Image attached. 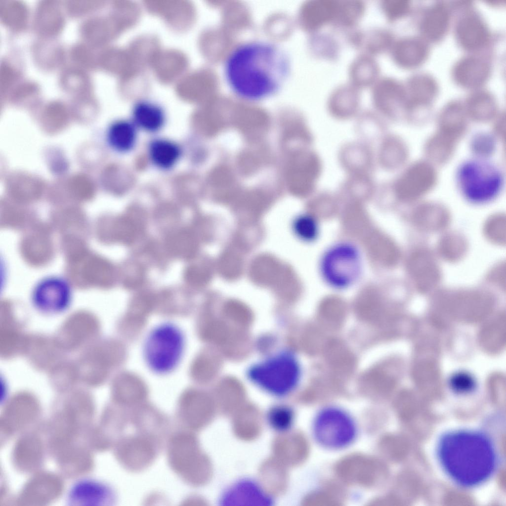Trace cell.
<instances>
[{
    "mask_svg": "<svg viewBox=\"0 0 506 506\" xmlns=\"http://www.w3.org/2000/svg\"><path fill=\"white\" fill-rule=\"evenodd\" d=\"M291 57L280 44L263 40L242 42L226 56L223 66L225 82L238 97L256 102L279 93L289 79Z\"/></svg>",
    "mask_w": 506,
    "mask_h": 506,
    "instance_id": "obj_1",
    "label": "cell"
},
{
    "mask_svg": "<svg viewBox=\"0 0 506 506\" xmlns=\"http://www.w3.org/2000/svg\"><path fill=\"white\" fill-rule=\"evenodd\" d=\"M441 462L447 473L464 486L484 481L496 464L494 448L484 436L469 431L451 433L443 437L439 447Z\"/></svg>",
    "mask_w": 506,
    "mask_h": 506,
    "instance_id": "obj_2",
    "label": "cell"
},
{
    "mask_svg": "<svg viewBox=\"0 0 506 506\" xmlns=\"http://www.w3.org/2000/svg\"><path fill=\"white\" fill-rule=\"evenodd\" d=\"M359 427L356 419L347 410L336 405L319 408L310 423V435L321 448L330 451L344 450L356 441Z\"/></svg>",
    "mask_w": 506,
    "mask_h": 506,
    "instance_id": "obj_3",
    "label": "cell"
},
{
    "mask_svg": "<svg viewBox=\"0 0 506 506\" xmlns=\"http://www.w3.org/2000/svg\"><path fill=\"white\" fill-rule=\"evenodd\" d=\"M185 338L175 324L165 322L152 328L144 342V361L153 373L165 375L179 365L183 357Z\"/></svg>",
    "mask_w": 506,
    "mask_h": 506,
    "instance_id": "obj_4",
    "label": "cell"
},
{
    "mask_svg": "<svg viewBox=\"0 0 506 506\" xmlns=\"http://www.w3.org/2000/svg\"><path fill=\"white\" fill-rule=\"evenodd\" d=\"M251 381L268 394L284 398L291 394L299 381V363L292 353L282 352L252 366Z\"/></svg>",
    "mask_w": 506,
    "mask_h": 506,
    "instance_id": "obj_5",
    "label": "cell"
},
{
    "mask_svg": "<svg viewBox=\"0 0 506 506\" xmlns=\"http://www.w3.org/2000/svg\"><path fill=\"white\" fill-rule=\"evenodd\" d=\"M360 251L352 243L340 242L328 248L319 264L323 280L331 288L341 290L354 285L362 272Z\"/></svg>",
    "mask_w": 506,
    "mask_h": 506,
    "instance_id": "obj_6",
    "label": "cell"
},
{
    "mask_svg": "<svg viewBox=\"0 0 506 506\" xmlns=\"http://www.w3.org/2000/svg\"><path fill=\"white\" fill-rule=\"evenodd\" d=\"M462 191L471 201L483 203L493 199L500 191L502 176L490 164L471 161L464 164L459 173Z\"/></svg>",
    "mask_w": 506,
    "mask_h": 506,
    "instance_id": "obj_7",
    "label": "cell"
},
{
    "mask_svg": "<svg viewBox=\"0 0 506 506\" xmlns=\"http://www.w3.org/2000/svg\"><path fill=\"white\" fill-rule=\"evenodd\" d=\"M163 439L142 430L123 435L116 451L123 466L132 472L141 471L152 464L162 446Z\"/></svg>",
    "mask_w": 506,
    "mask_h": 506,
    "instance_id": "obj_8",
    "label": "cell"
},
{
    "mask_svg": "<svg viewBox=\"0 0 506 506\" xmlns=\"http://www.w3.org/2000/svg\"><path fill=\"white\" fill-rule=\"evenodd\" d=\"M218 502L224 506H270L275 503L274 497L258 480L249 476L230 483L222 491Z\"/></svg>",
    "mask_w": 506,
    "mask_h": 506,
    "instance_id": "obj_9",
    "label": "cell"
},
{
    "mask_svg": "<svg viewBox=\"0 0 506 506\" xmlns=\"http://www.w3.org/2000/svg\"><path fill=\"white\" fill-rule=\"evenodd\" d=\"M72 295L71 286L66 280L58 276H50L42 279L35 286L32 300L40 310L54 313L68 307Z\"/></svg>",
    "mask_w": 506,
    "mask_h": 506,
    "instance_id": "obj_10",
    "label": "cell"
},
{
    "mask_svg": "<svg viewBox=\"0 0 506 506\" xmlns=\"http://www.w3.org/2000/svg\"><path fill=\"white\" fill-rule=\"evenodd\" d=\"M347 40L355 48L364 53L375 56L389 51L395 39L392 32L382 27L366 29L357 27L348 31Z\"/></svg>",
    "mask_w": 506,
    "mask_h": 506,
    "instance_id": "obj_11",
    "label": "cell"
},
{
    "mask_svg": "<svg viewBox=\"0 0 506 506\" xmlns=\"http://www.w3.org/2000/svg\"><path fill=\"white\" fill-rule=\"evenodd\" d=\"M392 59L400 67L411 68L422 64L428 54L425 41L415 37L395 40L390 50Z\"/></svg>",
    "mask_w": 506,
    "mask_h": 506,
    "instance_id": "obj_12",
    "label": "cell"
},
{
    "mask_svg": "<svg viewBox=\"0 0 506 506\" xmlns=\"http://www.w3.org/2000/svg\"><path fill=\"white\" fill-rule=\"evenodd\" d=\"M459 43L467 50H476L484 46L489 38L488 29L482 19L469 14L461 18L456 27Z\"/></svg>",
    "mask_w": 506,
    "mask_h": 506,
    "instance_id": "obj_13",
    "label": "cell"
},
{
    "mask_svg": "<svg viewBox=\"0 0 506 506\" xmlns=\"http://www.w3.org/2000/svg\"><path fill=\"white\" fill-rule=\"evenodd\" d=\"M490 67L486 61L476 56H468L460 59L455 65L453 75L461 85L475 88L483 84L488 79Z\"/></svg>",
    "mask_w": 506,
    "mask_h": 506,
    "instance_id": "obj_14",
    "label": "cell"
},
{
    "mask_svg": "<svg viewBox=\"0 0 506 506\" xmlns=\"http://www.w3.org/2000/svg\"><path fill=\"white\" fill-rule=\"evenodd\" d=\"M147 148L150 162L161 170L167 171L173 168L182 154V148L178 143L165 137L153 138Z\"/></svg>",
    "mask_w": 506,
    "mask_h": 506,
    "instance_id": "obj_15",
    "label": "cell"
},
{
    "mask_svg": "<svg viewBox=\"0 0 506 506\" xmlns=\"http://www.w3.org/2000/svg\"><path fill=\"white\" fill-rule=\"evenodd\" d=\"M138 130L131 120L114 121L109 125L106 131L107 143L115 152L120 154L129 152L136 146Z\"/></svg>",
    "mask_w": 506,
    "mask_h": 506,
    "instance_id": "obj_16",
    "label": "cell"
},
{
    "mask_svg": "<svg viewBox=\"0 0 506 506\" xmlns=\"http://www.w3.org/2000/svg\"><path fill=\"white\" fill-rule=\"evenodd\" d=\"M380 73L375 56L361 52L352 60L348 69L349 82L360 89L371 87L380 77Z\"/></svg>",
    "mask_w": 506,
    "mask_h": 506,
    "instance_id": "obj_17",
    "label": "cell"
},
{
    "mask_svg": "<svg viewBox=\"0 0 506 506\" xmlns=\"http://www.w3.org/2000/svg\"><path fill=\"white\" fill-rule=\"evenodd\" d=\"M113 493L105 485L93 480L76 483L69 495L70 502L77 505H102L113 498Z\"/></svg>",
    "mask_w": 506,
    "mask_h": 506,
    "instance_id": "obj_18",
    "label": "cell"
},
{
    "mask_svg": "<svg viewBox=\"0 0 506 506\" xmlns=\"http://www.w3.org/2000/svg\"><path fill=\"white\" fill-rule=\"evenodd\" d=\"M131 121L139 130L154 133L160 131L166 122V114L159 105L147 101L135 104L132 111Z\"/></svg>",
    "mask_w": 506,
    "mask_h": 506,
    "instance_id": "obj_19",
    "label": "cell"
},
{
    "mask_svg": "<svg viewBox=\"0 0 506 506\" xmlns=\"http://www.w3.org/2000/svg\"><path fill=\"white\" fill-rule=\"evenodd\" d=\"M450 15L447 6L437 3L427 9L421 22L420 28L424 38L436 42L441 40L449 27Z\"/></svg>",
    "mask_w": 506,
    "mask_h": 506,
    "instance_id": "obj_20",
    "label": "cell"
},
{
    "mask_svg": "<svg viewBox=\"0 0 506 506\" xmlns=\"http://www.w3.org/2000/svg\"><path fill=\"white\" fill-rule=\"evenodd\" d=\"M366 8L365 3L361 0H337L331 25L334 28L347 31L355 28L363 17Z\"/></svg>",
    "mask_w": 506,
    "mask_h": 506,
    "instance_id": "obj_21",
    "label": "cell"
},
{
    "mask_svg": "<svg viewBox=\"0 0 506 506\" xmlns=\"http://www.w3.org/2000/svg\"><path fill=\"white\" fill-rule=\"evenodd\" d=\"M296 418L295 409L285 403L271 406L264 415L266 426L271 431L279 434H284L291 431L295 426Z\"/></svg>",
    "mask_w": 506,
    "mask_h": 506,
    "instance_id": "obj_22",
    "label": "cell"
},
{
    "mask_svg": "<svg viewBox=\"0 0 506 506\" xmlns=\"http://www.w3.org/2000/svg\"><path fill=\"white\" fill-rule=\"evenodd\" d=\"M413 101L426 102L432 99L438 91L435 80L430 75L420 73L412 76L405 86Z\"/></svg>",
    "mask_w": 506,
    "mask_h": 506,
    "instance_id": "obj_23",
    "label": "cell"
},
{
    "mask_svg": "<svg viewBox=\"0 0 506 506\" xmlns=\"http://www.w3.org/2000/svg\"><path fill=\"white\" fill-rule=\"evenodd\" d=\"M337 0H313L309 4V17L308 30L312 34L319 32L324 26L332 24L335 13Z\"/></svg>",
    "mask_w": 506,
    "mask_h": 506,
    "instance_id": "obj_24",
    "label": "cell"
},
{
    "mask_svg": "<svg viewBox=\"0 0 506 506\" xmlns=\"http://www.w3.org/2000/svg\"><path fill=\"white\" fill-rule=\"evenodd\" d=\"M319 32L312 33L310 39L313 55L316 58L330 61L337 59L340 52L338 42L332 35Z\"/></svg>",
    "mask_w": 506,
    "mask_h": 506,
    "instance_id": "obj_25",
    "label": "cell"
},
{
    "mask_svg": "<svg viewBox=\"0 0 506 506\" xmlns=\"http://www.w3.org/2000/svg\"><path fill=\"white\" fill-rule=\"evenodd\" d=\"M195 243L189 230H181L169 235L166 241L168 251L173 255L190 259L194 253Z\"/></svg>",
    "mask_w": 506,
    "mask_h": 506,
    "instance_id": "obj_26",
    "label": "cell"
},
{
    "mask_svg": "<svg viewBox=\"0 0 506 506\" xmlns=\"http://www.w3.org/2000/svg\"><path fill=\"white\" fill-rule=\"evenodd\" d=\"M293 230L296 236L306 242L315 241L319 234V225L313 216L303 214L297 216L293 222Z\"/></svg>",
    "mask_w": 506,
    "mask_h": 506,
    "instance_id": "obj_27",
    "label": "cell"
},
{
    "mask_svg": "<svg viewBox=\"0 0 506 506\" xmlns=\"http://www.w3.org/2000/svg\"><path fill=\"white\" fill-rule=\"evenodd\" d=\"M116 235L123 244L130 245L138 237L141 229L138 220L123 217L116 224Z\"/></svg>",
    "mask_w": 506,
    "mask_h": 506,
    "instance_id": "obj_28",
    "label": "cell"
},
{
    "mask_svg": "<svg viewBox=\"0 0 506 506\" xmlns=\"http://www.w3.org/2000/svg\"><path fill=\"white\" fill-rule=\"evenodd\" d=\"M380 8L386 19L394 22L409 12L410 4L405 0H383L380 3Z\"/></svg>",
    "mask_w": 506,
    "mask_h": 506,
    "instance_id": "obj_29",
    "label": "cell"
},
{
    "mask_svg": "<svg viewBox=\"0 0 506 506\" xmlns=\"http://www.w3.org/2000/svg\"><path fill=\"white\" fill-rule=\"evenodd\" d=\"M468 103L470 107L476 111L490 112L495 106L493 95L483 90L474 91L469 97Z\"/></svg>",
    "mask_w": 506,
    "mask_h": 506,
    "instance_id": "obj_30",
    "label": "cell"
},
{
    "mask_svg": "<svg viewBox=\"0 0 506 506\" xmlns=\"http://www.w3.org/2000/svg\"><path fill=\"white\" fill-rule=\"evenodd\" d=\"M459 379V383L454 384L456 388L459 390H467L471 388L472 386L471 380L469 377L467 376H461V377H456Z\"/></svg>",
    "mask_w": 506,
    "mask_h": 506,
    "instance_id": "obj_31",
    "label": "cell"
}]
</instances>
